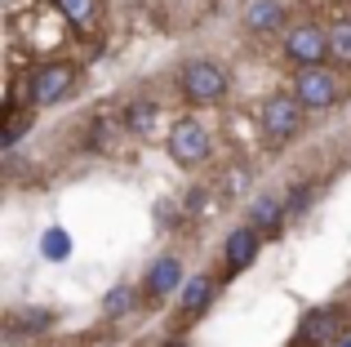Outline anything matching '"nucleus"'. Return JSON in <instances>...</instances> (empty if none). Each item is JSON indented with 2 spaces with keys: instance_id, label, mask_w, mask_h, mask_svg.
<instances>
[{
  "instance_id": "4",
  "label": "nucleus",
  "mask_w": 351,
  "mask_h": 347,
  "mask_svg": "<svg viewBox=\"0 0 351 347\" xmlns=\"http://www.w3.org/2000/svg\"><path fill=\"white\" fill-rule=\"evenodd\" d=\"M263 130L271 143H285L302 130V98L298 94H271L263 103Z\"/></svg>"
},
{
  "instance_id": "8",
  "label": "nucleus",
  "mask_w": 351,
  "mask_h": 347,
  "mask_svg": "<svg viewBox=\"0 0 351 347\" xmlns=\"http://www.w3.org/2000/svg\"><path fill=\"white\" fill-rule=\"evenodd\" d=\"M263 236L267 232H258L254 223L236 227V232L227 236V250L223 254H227V272H232V276H236V272H249V263H254L258 250H263Z\"/></svg>"
},
{
  "instance_id": "6",
  "label": "nucleus",
  "mask_w": 351,
  "mask_h": 347,
  "mask_svg": "<svg viewBox=\"0 0 351 347\" xmlns=\"http://www.w3.org/2000/svg\"><path fill=\"white\" fill-rule=\"evenodd\" d=\"M209 147H214V139H209V130L200 121H178L169 130V156L178 160V165H200V160L209 156Z\"/></svg>"
},
{
  "instance_id": "14",
  "label": "nucleus",
  "mask_w": 351,
  "mask_h": 347,
  "mask_svg": "<svg viewBox=\"0 0 351 347\" xmlns=\"http://www.w3.org/2000/svg\"><path fill=\"white\" fill-rule=\"evenodd\" d=\"M329 58L351 67V18H334V27H329Z\"/></svg>"
},
{
  "instance_id": "17",
  "label": "nucleus",
  "mask_w": 351,
  "mask_h": 347,
  "mask_svg": "<svg viewBox=\"0 0 351 347\" xmlns=\"http://www.w3.org/2000/svg\"><path fill=\"white\" fill-rule=\"evenodd\" d=\"M53 325V312H9V330H49Z\"/></svg>"
},
{
  "instance_id": "19",
  "label": "nucleus",
  "mask_w": 351,
  "mask_h": 347,
  "mask_svg": "<svg viewBox=\"0 0 351 347\" xmlns=\"http://www.w3.org/2000/svg\"><path fill=\"white\" fill-rule=\"evenodd\" d=\"M307 196H311V187H298L289 196V214H302V209H307Z\"/></svg>"
},
{
  "instance_id": "11",
  "label": "nucleus",
  "mask_w": 351,
  "mask_h": 347,
  "mask_svg": "<svg viewBox=\"0 0 351 347\" xmlns=\"http://www.w3.org/2000/svg\"><path fill=\"white\" fill-rule=\"evenodd\" d=\"M214 289H218V285H214V276H191L187 285L178 289V307H182L187 316H200L209 303H214Z\"/></svg>"
},
{
  "instance_id": "1",
  "label": "nucleus",
  "mask_w": 351,
  "mask_h": 347,
  "mask_svg": "<svg viewBox=\"0 0 351 347\" xmlns=\"http://www.w3.org/2000/svg\"><path fill=\"white\" fill-rule=\"evenodd\" d=\"M182 94L191 103H218L227 94V71L218 67L214 58H191L182 67Z\"/></svg>"
},
{
  "instance_id": "3",
  "label": "nucleus",
  "mask_w": 351,
  "mask_h": 347,
  "mask_svg": "<svg viewBox=\"0 0 351 347\" xmlns=\"http://www.w3.org/2000/svg\"><path fill=\"white\" fill-rule=\"evenodd\" d=\"M293 94L302 98V107H311V112H325V107H334L338 98H343V85H338V76L329 67H298V80H293Z\"/></svg>"
},
{
  "instance_id": "5",
  "label": "nucleus",
  "mask_w": 351,
  "mask_h": 347,
  "mask_svg": "<svg viewBox=\"0 0 351 347\" xmlns=\"http://www.w3.org/2000/svg\"><path fill=\"white\" fill-rule=\"evenodd\" d=\"M285 53H289L298 67H316L329 53V32L320 23H293L285 32Z\"/></svg>"
},
{
  "instance_id": "2",
  "label": "nucleus",
  "mask_w": 351,
  "mask_h": 347,
  "mask_svg": "<svg viewBox=\"0 0 351 347\" xmlns=\"http://www.w3.org/2000/svg\"><path fill=\"white\" fill-rule=\"evenodd\" d=\"M71 80H76V71L67 62H40L27 80V98H32V107H53L71 94Z\"/></svg>"
},
{
  "instance_id": "12",
  "label": "nucleus",
  "mask_w": 351,
  "mask_h": 347,
  "mask_svg": "<svg viewBox=\"0 0 351 347\" xmlns=\"http://www.w3.org/2000/svg\"><path fill=\"white\" fill-rule=\"evenodd\" d=\"M276 23H285V0H254V5L245 9L249 32H271Z\"/></svg>"
},
{
  "instance_id": "10",
  "label": "nucleus",
  "mask_w": 351,
  "mask_h": 347,
  "mask_svg": "<svg viewBox=\"0 0 351 347\" xmlns=\"http://www.w3.org/2000/svg\"><path fill=\"white\" fill-rule=\"evenodd\" d=\"M285 214H289V205H285L280 196H258V200H249V223H254L258 232H280V227H285Z\"/></svg>"
},
{
  "instance_id": "15",
  "label": "nucleus",
  "mask_w": 351,
  "mask_h": 347,
  "mask_svg": "<svg viewBox=\"0 0 351 347\" xmlns=\"http://www.w3.org/2000/svg\"><path fill=\"white\" fill-rule=\"evenodd\" d=\"M152 125H156V103H152V98H134L129 112H125V130L129 134H147Z\"/></svg>"
},
{
  "instance_id": "7",
  "label": "nucleus",
  "mask_w": 351,
  "mask_h": 347,
  "mask_svg": "<svg viewBox=\"0 0 351 347\" xmlns=\"http://www.w3.org/2000/svg\"><path fill=\"white\" fill-rule=\"evenodd\" d=\"M343 330H347V321L338 307H311L298 321V343L302 347H329V343L343 339Z\"/></svg>"
},
{
  "instance_id": "9",
  "label": "nucleus",
  "mask_w": 351,
  "mask_h": 347,
  "mask_svg": "<svg viewBox=\"0 0 351 347\" xmlns=\"http://www.w3.org/2000/svg\"><path fill=\"white\" fill-rule=\"evenodd\" d=\"M182 285H187V276H182V263L173 259V254H165V259L152 263V272H147V294L152 298H169V294H178Z\"/></svg>"
},
{
  "instance_id": "18",
  "label": "nucleus",
  "mask_w": 351,
  "mask_h": 347,
  "mask_svg": "<svg viewBox=\"0 0 351 347\" xmlns=\"http://www.w3.org/2000/svg\"><path fill=\"white\" fill-rule=\"evenodd\" d=\"M53 5H58L71 23H89V18H94V0H53Z\"/></svg>"
},
{
  "instance_id": "20",
  "label": "nucleus",
  "mask_w": 351,
  "mask_h": 347,
  "mask_svg": "<svg viewBox=\"0 0 351 347\" xmlns=\"http://www.w3.org/2000/svg\"><path fill=\"white\" fill-rule=\"evenodd\" d=\"M227 187H232V191H240V187H245V169H236L232 178H227Z\"/></svg>"
},
{
  "instance_id": "16",
  "label": "nucleus",
  "mask_w": 351,
  "mask_h": 347,
  "mask_svg": "<svg viewBox=\"0 0 351 347\" xmlns=\"http://www.w3.org/2000/svg\"><path fill=\"white\" fill-rule=\"evenodd\" d=\"M134 285H116V289H107V298H103V316L107 321H116V316H129L134 312Z\"/></svg>"
},
{
  "instance_id": "13",
  "label": "nucleus",
  "mask_w": 351,
  "mask_h": 347,
  "mask_svg": "<svg viewBox=\"0 0 351 347\" xmlns=\"http://www.w3.org/2000/svg\"><path fill=\"white\" fill-rule=\"evenodd\" d=\"M40 259H49V263L71 259V232H67V227H45V236H40Z\"/></svg>"
}]
</instances>
